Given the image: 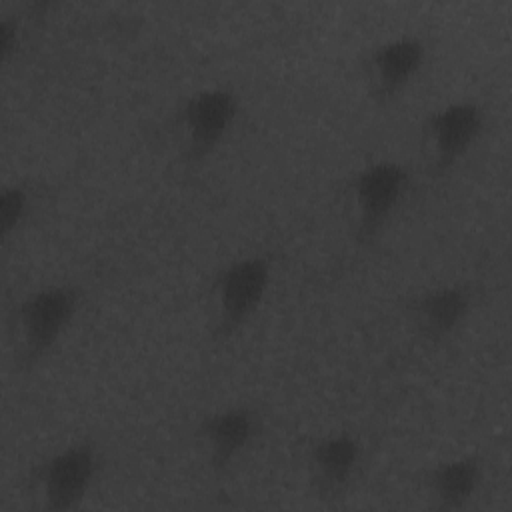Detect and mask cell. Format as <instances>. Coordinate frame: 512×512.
<instances>
[{
    "instance_id": "cell-1",
    "label": "cell",
    "mask_w": 512,
    "mask_h": 512,
    "mask_svg": "<svg viewBox=\"0 0 512 512\" xmlns=\"http://www.w3.org/2000/svg\"><path fill=\"white\" fill-rule=\"evenodd\" d=\"M82 302L84 290L74 282H48L24 294L12 312L14 364L38 366L68 334Z\"/></svg>"
},
{
    "instance_id": "cell-2",
    "label": "cell",
    "mask_w": 512,
    "mask_h": 512,
    "mask_svg": "<svg viewBox=\"0 0 512 512\" xmlns=\"http://www.w3.org/2000/svg\"><path fill=\"white\" fill-rule=\"evenodd\" d=\"M274 284V258L268 252H244L224 262L212 276L210 336L234 338L262 308Z\"/></svg>"
},
{
    "instance_id": "cell-3",
    "label": "cell",
    "mask_w": 512,
    "mask_h": 512,
    "mask_svg": "<svg viewBox=\"0 0 512 512\" xmlns=\"http://www.w3.org/2000/svg\"><path fill=\"white\" fill-rule=\"evenodd\" d=\"M412 188V172L394 158H374L346 180L344 198L358 244L374 242L400 210Z\"/></svg>"
},
{
    "instance_id": "cell-4",
    "label": "cell",
    "mask_w": 512,
    "mask_h": 512,
    "mask_svg": "<svg viewBox=\"0 0 512 512\" xmlns=\"http://www.w3.org/2000/svg\"><path fill=\"white\" fill-rule=\"evenodd\" d=\"M242 100L228 84H210L186 94L174 112V130L186 162L198 164L214 156L234 132Z\"/></svg>"
},
{
    "instance_id": "cell-5",
    "label": "cell",
    "mask_w": 512,
    "mask_h": 512,
    "mask_svg": "<svg viewBox=\"0 0 512 512\" xmlns=\"http://www.w3.org/2000/svg\"><path fill=\"white\" fill-rule=\"evenodd\" d=\"M104 458L92 438H78L46 454L32 470V488L40 506L70 512L84 504L102 474Z\"/></svg>"
},
{
    "instance_id": "cell-6",
    "label": "cell",
    "mask_w": 512,
    "mask_h": 512,
    "mask_svg": "<svg viewBox=\"0 0 512 512\" xmlns=\"http://www.w3.org/2000/svg\"><path fill=\"white\" fill-rule=\"evenodd\" d=\"M486 128V108L472 96L446 100L432 108L420 126L428 174L444 176L476 146Z\"/></svg>"
},
{
    "instance_id": "cell-7",
    "label": "cell",
    "mask_w": 512,
    "mask_h": 512,
    "mask_svg": "<svg viewBox=\"0 0 512 512\" xmlns=\"http://www.w3.org/2000/svg\"><path fill=\"white\" fill-rule=\"evenodd\" d=\"M428 44L416 32L392 34L372 44L362 56V80L368 96L378 104L398 100L422 74Z\"/></svg>"
},
{
    "instance_id": "cell-8",
    "label": "cell",
    "mask_w": 512,
    "mask_h": 512,
    "mask_svg": "<svg viewBox=\"0 0 512 512\" xmlns=\"http://www.w3.org/2000/svg\"><path fill=\"white\" fill-rule=\"evenodd\" d=\"M264 432L262 412L248 402H232L204 414L196 426L202 456L212 472H230Z\"/></svg>"
},
{
    "instance_id": "cell-9",
    "label": "cell",
    "mask_w": 512,
    "mask_h": 512,
    "mask_svg": "<svg viewBox=\"0 0 512 512\" xmlns=\"http://www.w3.org/2000/svg\"><path fill=\"white\" fill-rule=\"evenodd\" d=\"M364 462V444L352 430H330L306 448V472L320 498H342L358 478Z\"/></svg>"
},
{
    "instance_id": "cell-10",
    "label": "cell",
    "mask_w": 512,
    "mask_h": 512,
    "mask_svg": "<svg viewBox=\"0 0 512 512\" xmlns=\"http://www.w3.org/2000/svg\"><path fill=\"white\" fill-rule=\"evenodd\" d=\"M474 310V288L468 282H442L414 294L408 302V320L428 344L456 336Z\"/></svg>"
},
{
    "instance_id": "cell-11",
    "label": "cell",
    "mask_w": 512,
    "mask_h": 512,
    "mask_svg": "<svg viewBox=\"0 0 512 512\" xmlns=\"http://www.w3.org/2000/svg\"><path fill=\"white\" fill-rule=\"evenodd\" d=\"M486 466L480 454L462 452L434 462L424 474V488L434 508L462 510L482 490Z\"/></svg>"
},
{
    "instance_id": "cell-12",
    "label": "cell",
    "mask_w": 512,
    "mask_h": 512,
    "mask_svg": "<svg viewBox=\"0 0 512 512\" xmlns=\"http://www.w3.org/2000/svg\"><path fill=\"white\" fill-rule=\"evenodd\" d=\"M36 202L34 186L26 180L4 182L0 190V236L4 242L14 238L30 220Z\"/></svg>"
},
{
    "instance_id": "cell-13",
    "label": "cell",
    "mask_w": 512,
    "mask_h": 512,
    "mask_svg": "<svg viewBox=\"0 0 512 512\" xmlns=\"http://www.w3.org/2000/svg\"><path fill=\"white\" fill-rule=\"evenodd\" d=\"M24 40V28L20 22L18 14H10L4 12L0 18V54H2V62H10Z\"/></svg>"
}]
</instances>
